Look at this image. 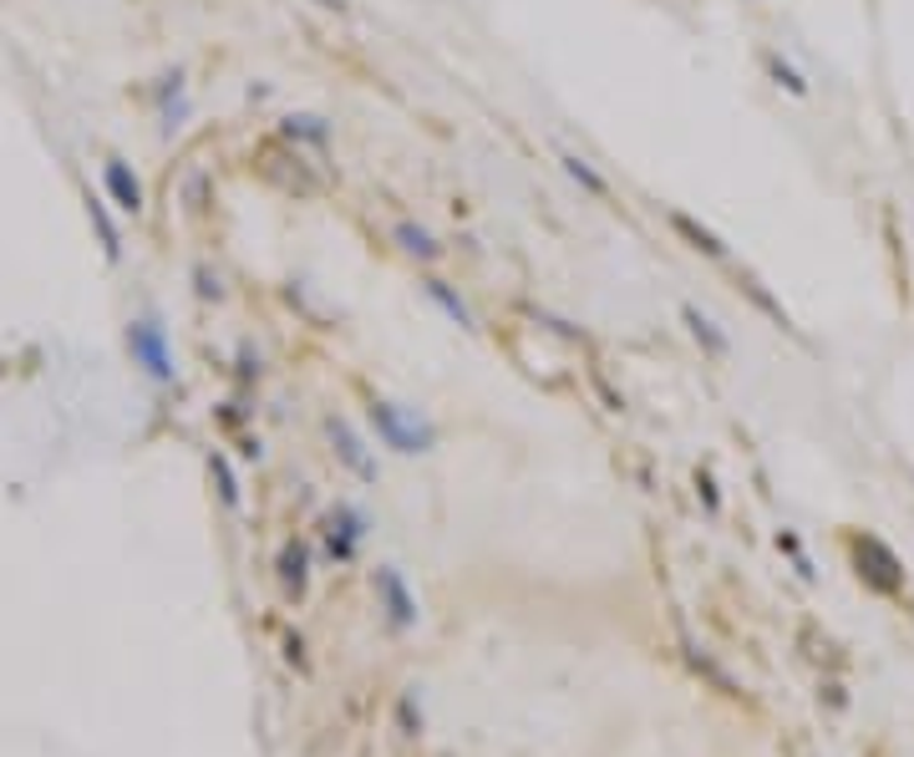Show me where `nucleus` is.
Here are the masks:
<instances>
[{
    "label": "nucleus",
    "mask_w": 914,
    "mask_h": 757,
    "mask_svg": "<svg viewBox=\"0 0 914 757\" xmlns=\"http://www.w3.org/2000/svg\"><path fill=\"white\" fill-rule=\"evenodd\" d=\"M366 422H371V432H376V443L392 447L397 458H422V453H432L437 437H443L432 417H422L417 407H401V401H392V397H371Z\"/></svg>",
    "instance_id": "1"
},
{
    "label": "nucleus",
    "mask_w": 914,
    "mask_h": 757,
    "mask_svg": "<svg viewBox=\"0 0 914 757\" xmlns=\"http://www.w3.org/2000/svg\"><path fill=\"white\" fill-rule=\"evenodd\" d=\"M122 346L128 357L153 386H178V357L173 341H168V326H163L158 311H137L128 326H122Z\"/></svg>",
    "instance_id": "2"
},
{
    "label": "nucleus",
    "mask_w": 914,
    "mask_h": 757,
    "mask_svg": "<svg viewBox=\"0 0 914 757\" xmlns=\"http://www.w3.org/2000/svg\"><path fill=\"white\" fill-rule=\"evenodd\" d=\"M371 590H376V610H382V621L392 636H407V630H417V621H422V605H417L412 585H407V575H401L397 565H376V575H371Z\"/></svg>",
    "instance_id": "3"
},
{
    "label": "nucleus",
    "mask_w": 914,
    "mask_h": 757,
    "mask_svg": "<svg viewBox=\"0 0 914 757\" xmlns=\"http://www.w3.org/2000/svg\"><path fill=\"white\" fill-rule=\"evenodd\" d=\"M371 534V519L356 504H336L321 514V550L330 565H351Z\"/></svg>",
    "instance_id": "4"
},
{
    "label": "nucleus",
    "mask_w": 914,
    "mask_h": 757,
    "mask_svg": "<svg viewBox=\"0 0 914 757\" xmlns=\"http://www.w3.org/2000/svg\"><path fill=\"white\" fill-rule=\"evenodd\" d=\"M854 565H858V579L869 585L874 594H904V565H900V554L889 550L885 539H874V534H858L854 544Z\"/></svg>",
    "instance_id": "5"
},
{
    "label": "nucleus",
    "mask_w": 914,
    "mask_h": 757,
    "mask_svg": "<svg viewBox=\"0 0 914 757\" xmlns=\"http://www.w3.org/2000/svg\"><path fill=\"white\" fill-rule=\"evenodd\" d=\"M325 437H330V453L340 458V468H351L361 483H376L382 478V468H376V458H371V447H366V437L351 428V417H340V412H325Z\"/></svg>",
    "instance_id": "6"
},
{
    "label": "nucleus",
    "mask_w": 914,
    "mask_h": 757,
    "mask_svg": "<svg viewBox=\"0 0 914 757\" xmlns=\"http://www.w3.org/2000/svg\"><path fill=\"white\" fill-rule=\"evenodd\" d=\"M103 193H107V204L118 208V214H128V219L148 214V189H143V179L133 173V164L122 153H107L103 158Z\"/></svg>",
    "instance_id": "7"
},
{
    "label": "nucleus",
    "mask_w": 914,
    "mask_h": 757,
    "mask_svg": "<svg viewBox=\"0 0 914 757\" xmlns=\"http://www.w3.org/2000/svg\"><path fill=\"white\" fill-rule=\"evenodd\" d=\"M275 579H280L285 600H305L310 590V544L305 539H285L275 554Z\"/></svg>",
    "instance_id": "8"
},
{
    "label": "nucleus",
    "mask_w": 914,
    "mask_h": 757,
    "mask_svg": "<svg viewBox=\"0 0 914 757\" xmlns=\"http://www.w3.org/2000/svg\"><path fill=\"white\" fill-rule=\"evenodd\" d=\"M87 219H92V235H97V244H103V254H107V265H122V224H118V214H112V204H107V193L87 189Z\"/></svg>",
    "instance_id": "9"
},
{
    "label": "nucleus",
    "mask_w": 914,
    "mask_h": 757,
    "mask_svg": "<svg viewBox=\"0 0 914 757\" xmlns=\"http://www.w3.org/2000/svg\"><path fill=\"white\" fill-rule=\"evenodd\" d=\"M681 321H686V331H691V341L701 346L707 357H717V361H726V357H732V336H726V331L717 326V321H711V315L701 311V305H691V300H686V305H681Z\"/></svg>",
    "instance_id": "10"
},
{
    "label": "nucleus",
    "mask_w": 914,
    "mask_h": 757,
    "mask_svg": "<svg viewBox=\"0 0 914 757\" xmlns=\"http://www.w3.org/2000/svg\"><path fill=\"white\" fill-rule=\"evenodd\" d=\"M665 219H671V229H676L681 239H686V250H696V254H707V260H726V239L722 235H711L707 224H696L691 214H686V208H671V214H665Z\"/></svg>",
    "instance_id": "11"
},
{
    "label": "nucleus",
    "mask_w": 914,
    "mask_h": 757,
    "mask_svg": "<svg viewBox=\"0 0 914 757\" xmlns=\"http://www.w3.org/2000/svg\"><path fill=\"white\" fill-rule=\"evenodd\" d=\"M422 296H428L432 305H437V311H443V315H447V321H453L457 331H468V336H472V331H478V315L468 311V300L457 296V290H453V285H447V280H437V275H428V280H422Z\"/></svg>",
    "instance_id": "12"
},
{
    "label": "nucleus",
    "mask_w": 914,
    "mask_h": 757,
    "mask_svg": "<svg viewBox=\"0 0 914 757\" xmlns=\"http://www.w3.org/2000/svg\"><path fill=\"white\" fill-rule=\"evenodd\" d=\"M392 239L401 244V254H412L417 265H437V260H443V244H437V239H432L422 224H412V219L392 224Z\"/></svg>",
    "instance_id": "13"
},
{
    "label": "nucleus",
    "mask_w": 914,
    "mask_h": 757,
    "mask_svg": "<svg viewBox=\"0 0 914 757\" xmlns=\"http://www.w3.org/2000/svg\"><path fill=\"white\" fill-rule=\"evenodd\" d=\"M280 133L290 137V143H305V148H330V122L315 118V112H285L280 118Z\"/></svg>",
    "instance_id": "14"
},
{
    "label": "nucleus",
    "mask_w": 914,
    "mask_h": 757,
    "mask_svg": "<svg viewBox=\"0 0 914 757\" xmlns=\"http://www.w3.org/2000/svg\"><path fill=\"white\" fill-rule=\"evenodd\" d=\"M208 478H214V489H219V504L229 508V514H239L244 508V489H239V473H234V462H229V453H208Z\"/></svg>",
    "instance_id": "15"
},
{
    "label": "nucleus",
    "mask_w": 914,
    "mask_h": 757,
    "mask_svg": "<svg viewBox=\"0 0 914 757\" xmlns=\"http://www.w3.org/2000/svg\"><path fill=\"white\" fill-rule=\"evenodd\" d=\"M762 72L772 76V82H778V87L787 92V97H797V103L808 97V76L797 72V67H793L787 57H782V51H762Z\"/></svg>",
    "instance_id": "16"
},
{
    "label": "nucleus",
    "mask_w": 914,
    "mask_h": 757,
    "mask_svg": "<svg viewBox=\"0 0 914 757\" xmlns=\"http://www.w3.org/2000/svg\"><path fill=\"white\" fill-rule=\"evenodd\" d=\"M560 168L579 183V189L590 193V199H610V179H605V173H594L590 158H579V153H560Z\"/></svg>",
    "instance_id": "17"
},
{
    "label": "nucleus",
    "mask_w": 914,
    "mask_h": 757,
    "mask_svg": "<svg viewBox=\"0 0 914 757\" xmlns=\"http://www.w3.org/2000/svg\"><path fill=\"white\" fill-rule=\"evenodd\" d=\"M422 728H428V717H422L417 686H407V692L397 697V732H401V737H422Z\"/></svg>",
    "instance_id": "18"
},
{
    "label": "nucleus",
    "mask_w": 914,
    "mask_h": 757,
    "mask_svg": "<svg viewBox=\"0 0 914 757\" xmlns=\"http://www.w3.org/2000/svg\"><path fill=\"white\" fill-rule=\"evenodd\" d=\"M778 550L793 560V569H797V579H818V569H813V560H808V550H803V539L793 534V529H778Z\"/></svg>",
    "instance_id": "19"
},
{
    "label": "nucleus",
    "mask_w": 914,
    "mask_h": 757,
    "mask_svg": "<svg viewBox=\"0 0 914 757\" xmlns=\"http://www.w3.org/2000/svg\"><path fill=\"white\" fill-rule=\"evenodd\" d=\"M193 296H199V300H214V305L224 300V285H219V275H208V265L193 269Z\"/></svg>",
    "instance_id": "20"
},
{
    "label": "nucleus",
    "mask_w": 914,
    "mask_h": 757,
    "mask_svg": "<svg viewBox=\"0 0 914 757\" xmlns=\"http://www.w3.org/2000/svg\"><path fill=\"white\" fill-rule=\"evenodd\" d=\"M696 498H701V504H707V514H711V519H717V514H722V493H717V478H711L707 468H701V473H696Z\"/></svg>",
    "instance_id": "21"
},
{
    "label": "nucleus",
    "mask_w": 914,
    "mask_h": 757,
    "mask_svg": "<svg viewBox=\"0 0 914 757\" xmlns=\"http://www.w3.org/2000/svg\"><path fill=\"white\" fill-rule=\"evenodd\" d=\"M285 661L296 671H310V656H305V640H300V630H285Z\"/></svg>",
    "instance_id": "22"
},
{
    "label": "nucleus",
    "mask_w": 914,
    "mask_h": 757,
    "mask_svg": "<svg viewBox=\"0 0 914 757\" xmlns=\"http://www.w3.org/2000/svg\"><path fill=\"white\" fill-rule=\"evenodd\" d=\"M260 382V376H265V361H260V351H250V346H244V351H239V382Z\"/></svg>",
    "instance_id": "23"
},
{
    "label": "nucleus",
    "mask_w": 914,
    "mask_h": 757,
    "mask_svg": "<svg viewBox=\"0 0 914 757\" xmlns=\"http://www.w3.org/2000/svg\"><path fill=\"white\" fill-rule=\"evenodd\" d=\"M239 453H244V458H254V462L265 458V447H260V437H244V447H239Z\"/></svg>",
    "instance_id": "24"
}]
</instances>
